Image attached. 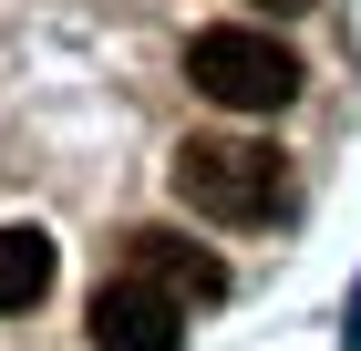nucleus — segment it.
<instances>
[{"instance_id":"nucleus-1","label":"nucleus","mask_w":361,"mask_h":351,"mask_svg":"<svg viewBox=\"0 0 361 351\" xmlns=\"http://www.w3.org/2000/svg\"><path fill=\"white\" fill-rule=\"evenodd\" d=\"M176 196L217 227H258V217L289 207V155L248 145V135H196V145H176Z\"/></svg>"},{"instance_id":"nucleus-2","label":"nucleus","mask_w":361,"mask_h":351,"mask_svg":"<svg viewBox=\"0 0 361 351\" xmlns=\"http://www.w3.org/2000/svg\"><path fill=\"white\" fill-rule=\"evenodd\" d=\"M186 83L207 93V104H227V114H279L289 93H300V52H289L279 31L217 21V31L186 42Z\"/></svg>"},{"instance_id":"nucleus-3","label":"nucleus","mask_w":361,"mask_h":351,"mask_svg":"<svg viewBox=\"0 0 361 351\" xmlns=\"http://www.w3.org/2000/svg\"><path fill=\"white\" fill-rule=\"evenodd\" d=\"M83 331H93V351H176V341H186V299H176L166 279L124 269V279H104V290H93Z\"/></svg>"},{"instance_id":"nucleus-4","label":"nucleus","mask_w":361,"mask_h":351,"mask_svg":"<svg viewBox=\"0 0 361 351\" xmlns=\"http://www.w3.org/2000/svg\"><path fill=\"white\" fill-rule=\"evenodd\" d=\"M124 248H135V269H145V279H166V290L186 299V310H196V299H227V269L207 258V248L166 238V227H145V238H124Z\"/></svg>"},{"instance_id":"nucleus-5","label":"nucleus","mask_w":361,"mask_h":351,"mask_svg":"<svg viewBox=\"0 0 361 351\" xmlns=\"http://www.w3.org/2000/svg\"><path fill=\"white\" fill-rule=\"evenodd\" d=\"M42 290H52V238L42 227H0V321L42 310Z\"/></svg>"},{"instance_id":"nucleus-6","label":"nucleus","mask_w":361,"mask_h":351,"mask_svg":"<svg viewBox=\"0 0 361 351\" xmlns=\"http://www.w3.org/2000/svg\"><path fill=\"white\" fill-rule=\"evenodd\" d=\"M258 11H279V21H289V11H310V0H258Z\"/></svg>"}]
</instances>
